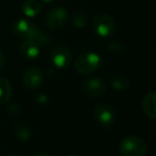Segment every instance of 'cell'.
Here are the masks:
<instances>
[{"label":"cell","instance_id":"6da1fadb","mask_svg":"<svg viewBox=\"0 0 156 156\" xmlns=\"http://www.w3.org/2000/svg\"><path fill=\"white\" fill-rule=\"evenodd\" d=\"M13 32L25 41H34L39 46H47L51 41L49 34L26 19H18L13 25Z\"/></svg>","mask_w":156,"mask_h":156},{"label":"cell","instance_id":"7a4b0ae2","mask_svg":"<svg viewBox=\"0 0 156 156\" xmlns=\"http://www.w3.org/2000/svg\"><path fill=\"white\" fill-rule=\"evenodd\" d=\"M147 150L146 141L138 136H127L119 147V152L122 156H146Z\"/></svg>","mask_w":156,"mask_h":156},{"label":"cell","instance_id":"3957f363","mask_svg":"<svg viewBox=\"0 0 156 156\" xmlns=\"http://www.w3.org/2000/svg\"><path fill=\"white\" fill-rule=\"evenodd\" d=\"M101 65V58L94 52H83L79 54L73 63L74 69L82 74L94 72Z\"/></svg>","mask_w":156,"mask_h":156},{"label":"cell","instance_id":"277c9868","mask_svg":"<svg viewBox=\"0 0 156 156\" xmlns=\"http://www.w3.org/2000/svg\"><path fill=\"white\" fill-rule=\"evenodd\" d=\"M93 26L94 32L102 37L111 36L116 30V23L112 16L107 14H99L94 17Z\"/></svg>","mask_w":156,"mask_h":156},{"label":"cell","instance_id":"5b68a950","mask_svg":"<svg viewBox=\"0 0 156 156\" xmlns=\"http://www.w3.org/2000/svg\"><path fill=\"white\" fill-rule=\"evenodd\" d=\"M94 117L96 119L97 123L100 126L109 129L115 123V112L109 105L101 103L98 104L94 109Z\"/></svg>","mask_w":156,"mask_h":156},{"label":"cell","instance_id":"8992f818","mask_svg":"<svg viewBox=\"0 0 156 156\" xmlns=\"http://www.w3.org/2000/svg\"><path fill=\"white\" fill-rule=\"evenodd\" d=\"M68 20V13L64 8H54L46 15V26L52 30H60Z\"/></svg>","mask_w":156,"mask_h":156},{"label":"cell","instance_id":"52a82bcc","mask_svg":"<svg viewBox=\"0 0 156 156\" xmlns=\"http://www.w3.org/2000/svg\"><path fill=\"white\" fill-rule=\"evenodd\" d=\"M106 84L102 79L91 78L87 79L82 83V90L85 94L91 98L100 97L105 93Z\"/></svg>","mask_w":156,"mask_h":156},{"label":"cell","instance_id":"ba28073f","mask_svg":"<svg viewBox=\"0 0 156 156\" xmlns=\"http://www.w3.org/2000/svg\"><path fill=\"white\" fill-rule=\"evenodd\" d=\"M72 60L71 52L64 46H56L51 51V62L56 68H66L70 65Z\"/></svg>","mask_w":156,"mask_h":156},{"label":"cell","instance_id":"9c48e42d","mask_svg":"<svg viewBox=\"0 0 156 156\" xmlns=\"http://www.w3.org/2000/svg\"><path fill=\"white\" fill-rule=\"evenodd\" d=\"M23 81L25 86L30 90H35L39 88L44 82V76L41 69L37 67H31L27 69L23 73Z\"/></svg>","mask_w":156,"mask_h":156},{"label":"cell","instance_id":"30bf717a","mask_svg":"<svg viewBox=\"0 0 156 156\" xmlns=\"http://www.w3.org/2000/svg\"><path fill=\"white\" fill-rule=\"evenodd\" d=\"M142 109L148 118L156 120V93H149L142 99Z\"/></svg>","mask_w":156,"mask_h":156},{"label":"cell","instance_id":"8fae6325","mask_svg":"<svg viewBox=\"0 0 156 156\" xmlns=\"http://www.w3.org/2000/svg\"><path fill=\"white\" fill-rule=\"evenodd\" d=\"M20 54L27 60H34L39 55V45L34 41H25L20 45Z\"/></svg>","mask_w":156,"mask_h":156},{"label":"cell","instance_id":"7c38bea8","mask_svg":"<svg viewBox=\"0 0 156 156\" xmlns=\"http://www.w3.org/2000/svg\"><path fill=\"white\" fill-rule=\"evenodd\" d=\"M12 84L5 78L0 76V105L9 102L12 97Z\"/></svg>","mask_w":156,"mask_h":156},{"label":"cell","instance_id":"4fadbf2b","mask_svg":"<svg viewBox=\"0 0 156 156\" xmlns=\"http://www.w3.org/2000/svg\"><path fill=\"white\" fill-rule=\"evenodd\" d=\"M43 5L37 0H27L23 5V12L26 16L34 17L41 12Z\"/></svg>","mask_w":156,"mask_h":156},{"label":"cell","instance_id":"5bb4252c","mask_svg":"<svg viewBox=\"0 0 156 156\" xmlns=\"http://www.w3.org/2000/svg\"><path fill=\"white\" fill-rule=\"evenodd\" d=\"M111 86L117 91H124L129 87V81L124 76H115L111 80Z\"/></svg>","mask_w":156,"mask_h":156},{"label":"cell","instance_id":"9a60e30c","mask_svg":"<svg viewBox=\"0 0 156 156\" xmlns=\"http://www.w3.org/2000/svg\"><path fill=\"white\" fill-rule=\"evenodd\" d=\"M87 21H88V17L85 13L79 12L72 16V23L76 28H84L87 25Z\"/></svg>","mask_w":156,"mask_h":156},{"label":"cell","instance_id":"2e32d148","mask_svg":"<svg viewBox=\"0 0 156 156\" xmlns=\"http://www.w3.org/2000/svg\"><path fill=\"white\" fill-rule=\"evenodd\" d=\"M16 133H17V135H18V137L23 140H28L30 136H31V131L28 129L27 125H23V124L17 125Z\"/></svg>","mask_w":156,"mask_h":156},{"label":"cell","instance_id":"e0dca14e","mask_svg":"<svg viewBox=\"0 0 156 156\" xmlns=\"http://www.w3.org/2000/svg\"><path fill=\"white\" fill-rule=\"evenodd\" d=\"M109 49H111L112 52L120 53V52L124 51L125 48L121 43H119V41H113V43H111V45H109Z\"/></svg>","mask_w":156,"mask_h":156},{"label":"cell","instance_id":"ac0fdd59","mask_svg":"<svg viewBox=\"0 0 156 156\" xmlns=\"http://www.w3.org/2000/svg\"><path fill=\"white\" fill-rule=\"evenodd\" d=\"M5 65V58H4L3 53L0 51V69L3 68V66Z\"/></svg>","mask_w":156,"mask_h":156},{"label":"cell","instance_id":"d6986e66","mask_svg":"<svg viewBox=\"0 0 156 156\" xmlns=\"http://www.w3.org/2000/svg\"><path fill=\"white\" fill-rule=\"evenodd\" d=\"M33 156H51V155H49V154H44V153H39V154H35V155H33Z\"/></svg>","mask_w":156,"mask_h":156},{"label":"cell","instance_id":"ffe728a7","mask_svg":"<svg viewBox=\"0 0 156 156\" xmlns=\"http://www.w3.org/2000/svg\"><path fill=\"white\" fill-rule=\"evenodd\" d=\"M44 2H51V1H53V0H43Z\"/></svg>","mask_w":156,"mask_h":156},{"label":"cell","instance_id":"44dd1931","mask_svg":"<svg viewBox=\"0 0 156 156\" xmlns=\"http://www.w3.org/2000/svg\"><path fill=\"white\" fill-rule=\"evenodd\" d=\"M68 156H80V155H76V154H71V155H68Z\"/></svg>","mask_w":156,"mask_h":156},{"label":"cell","instance_id":"7402d4cb","mask_svg":"<svg viewBox=\"0 0 156 156\" xmlns=\"http://www.w3.org/2000/svg\"><path fill=\"white\" fill-rule=\"evenodd\" d=\"M10 156H17V155H10Z\"/></svg>","mask_w":156,"mask_h":156},{"label":"cell","instance_id":"603a6c76","mask_svg":"<svg viewBox=\"0 0 156 156\" xmlns=\"http://www.w3.org/2000/svg\"><path fill=\"white\" fill-rule=\"evenodd\" d=\"M154 1H156V0H154Z\"/></svg>","mask_w":156,"mask_h":156}]
</instances>
